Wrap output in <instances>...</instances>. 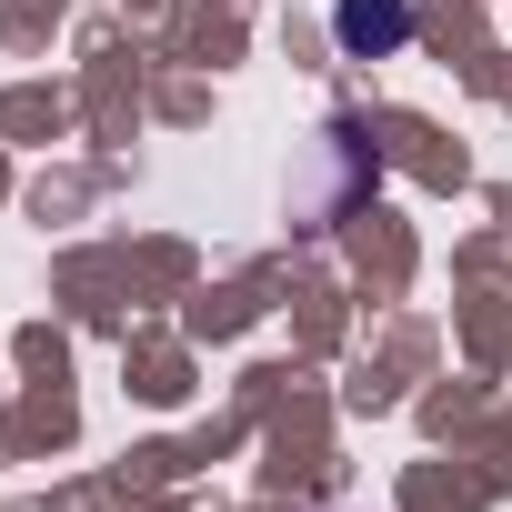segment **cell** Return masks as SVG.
Instances as JSON below:
<instances>
[{
  "instance_id": "obj_1",
  "label": "cell",
  "mask_w": 512,
  "mask_h": 512,
  "mask_svg": "<svg viewBox=\"0 0 512 512\" xmlns=\"http://www.w3.org/2000/svg\"><path fill=\"white\" fill-rule=\"evenodd\" d=\"M402 21H412L402 0H342V41H352V51H372V41H402Z\"/></svg>"
}]
</instances>
